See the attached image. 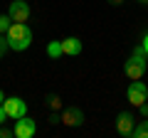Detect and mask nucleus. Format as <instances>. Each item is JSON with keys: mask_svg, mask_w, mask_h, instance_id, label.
<instances>
[{"mask_svg": "<svg viewBox=\"0 0 148 138\" xmlns=\"http://www.w3.org/2000/svg\"><path fill=\"white\" fill-rule=\"evenodd\" d=\"M8 42H10V49H15V52H25L27 47L32 44V27L27 25V22H12L10 30L5 32Z\"/></svg>", "mask_w": 148, "mask_h": 138, "instance_id": "nucleus-1", "label": "nucleus"}, {"mask_svg": "<svg viewBox=\"0 0 148 138\" xmlns=\"http://www.w3.org/2000/svg\"><path fill=\"white\" fill-rule=\"evenodd\" d=\"M146 69H148V54H146V49L138 44V47H133V54L128 57V62L123 64V74L133 81V79H141V77L146 74Z\"/></svg>", "mask_w": 148, "mask_h": 138, "instance_id": "nucleus-2", "label": "nucleus"}, {"mask_svg": "<svg viewBox=\"0 0 148 138\" xmlns=\"http://www.w3.org/2000/svg\"><path fill=\"white\" fill-rule=\"evenodd\" d=\"M126 99L133 106H141L143 101H148V86L143 84L141 79H133L131 84H128V89H126Z\"/></svg>", "mask_w": 148, "mask_h": 138, "instance_id": "nucleus-3", "label": "nucleus"}, {"mask_svg": "<svg viewBox=\"0 0 148 138\" xmlns=\"http://www.w3.org/2000/svg\"><path fill=\"white\" fill-rule=\"evenodd\" d=\"M59 123H64V126H69V128H79L82 123H84V111H82L79 106L62 109V113H59Z\"/></svg>", "mask_w": 148, "mask_h": 138, "instance_id": "nucleus-4", "label": "nucleus"}, {"mask_svg": "<svg viewBox=\"0 0 148 138\" xmlns=\"http://www.w3.org/2000/svg\"><path fill=\"white\" fill-rule=\"evenodd\" d=\"M30 3L27 0H12L10 8H8V15H10L12 22H27L30 20Z\"/></svg>", "mask_w": 148, "mask_h": 138, "instance_id": "nucleus-5", "label": "nucleus"}, {"mask_svg": "<svg viewBox=\"0 0 148 138\" xmlns=\"http://www.w3.org/2000/svg\"><path fill=\"white\" fill-rule=\"evenodd\" d=\"M3 109H5L8 118H15V121L27 113V104L20 99V96H10V99H5V101H3Z\"/></svg>", "mask_w": 148, "mask_h": 138, "instance_id": "nucleus-6", "label": "nucleus"}, {"mask_svg": "<svg viewBox=\"0 0 148 138\" xmlns=\"http://www.w3.org/2000/svg\"><path fill=\"white\" fill-rule=\"evenodd\" d=\"M133 128H136V123H133V113L121 111L116 116V133L121 138H133Z\"/></svg>", "mask_w": 148, "mask_h": 138, "instance_id": "nucleus-7", "label": "nucleus"}, {"mask_svg": "<svg viewBox=\"0 0 148 138\" xmlns=\"http://www.w3.org/2000/svg\"><path fill=\"white\" fill-rule=\"evenodd\" d=\"M15 138H32L37 133V123H35V118H27V116H22V118H17L15 121Z\"/></svg>", "mask_w": 148, "mask_h": 138, "instance_id": "nucleus-8", "label": "nucleus"}, {"mask_svg": "<svg viewBox=\"0 0 148 138\" xmlns=\"http://www.w3.org/2000/svg\"><path fill=\"white\" fill-rule=\"evenodd\" d=\"M62 54L64 57H77V54H82V40L79 37L62 40Z\"/></svg>", "mask_w": 148, "mask_h": 138, "instance_id": "nucleus-9", "label": "nucleus"}, {"mask_svg": "<svg viewBox=\"0 0 148 138\" xmlns=\"http://www.w3.org/2000/svg\"><path fill=\"white\" fill-rule=\"evenodd\" d=\"M47 57H52V59L64 57V54H62V40H54V42L47 44Z\"/></svg>", "mask_w": 148, "mask_h": 138, "instance_id": "nucleus-10", "label": "nucleus"}, {"mask_svg": "<svg viewBox=\"0 0 148 138\" xmlns=\"http://www.w3.org/2000/svg\"><path fill=\"white\" fill-rule=\"evenodd\" d=\"M45 104H47L52 111H62V99H59L57 94H47L45 96Z\"/></svg>", "mask_w": 148, "mask_h": 138, "instance_id": "nucleus-11", "label": "nucleus"}, {"mask_svg": "<svg viewBox=\"0 0 148 138\" xmlns=\"http://www.w3.org/2000/svg\"><path fill=\"white\" fill-rule=\"evenodd\" d=\"M133 138H148V118L141 123H136V128H133Z\"/></svg>", "mask_w": 148, "mask_h": 138, "instance_id": "nucleus-12", "label": "nucleus"}, {"mask_svg": "<svg viewBox=\"0 0 148 138\" xmlns=\"http://www.w3.org/2000/svg\"><path fill=\"white\" fill-rule=\"evenodd\" d=\"M10 25H12L10 15H0V32H3V35H5V32L10 30Z\"/></svg>", "mask_w": 148, "mask_h": 138, "instance_id": "nucleus-13", "label": "nucleus"}, {"mask_svg": "<svg viewBox=\"0 0 148 138\" xmlns=\"http://www.w3.org/2000/svg\"><path fill=\"white\" fill-rule=\"evenodd\" d=\"M0 138H15V131H12V128L0 126Z\"/></svg>", "mask_w": 148, "mask_h": 138, "instance_id": "nucleus-14", "label": "nucleus"}, {"mask_svg": "<svg viewBox=\"0 0 148 138\" xmlns=\"http://www.w3.org/2000/svg\"><path fill=\"white\" fill-rule=\"evenodd\" d=\"M47 121L52 123V126H54V123H59V111H52V113H49V118H47Z\"/></svg>", "mask_w": 148, "mask_h": 138, "instance_id": "nucleus-15", "label": "nucleus"}, {"mask_svg": "<svg viewBox=\"0 0 148 138\" xmlns=\"http://www.w3.org/2000/svg\"><path fill=\"white\" fill-rule=\"evenodd\" d=\"M138 109H141V116H143V118H148V104H146V101H143Z\"/></svg>", "mask_w": 148, "mask_h": 138, "instance_id": "nucleus-16", "label": "nucleus"}, {"mask_svg": "<svg viewBox=\"0 0 148 138\" xmlns=\"http://www.w3.org/2000/svg\"><path fill=\"white\" fill-rule=\"evenodd\" d=\"M5 121H8V113H5V109L0 106V126H3V123H5Z\"/></svg>", "mask_w": 148, "mask_h": 138, "instance_id": "nucleus-17", "label": "nucleus"}, {"mask_svg": "<svg viewBox=\"0 0 148 138\" xmlns=\"http://www.w3.org/2000/svg\"><path fill=\"white\" fill-rule=\"evenodd\" d=\"M141 47H143V49H146V52H148V32H146V35H143V40H141Z\"/></svg>", "mask_w": 148, "mask_h": 138, "instance_id": "nucleus-18", "label": "nucleus"}, {"mask_svg": "<svg viewBox=\"0 0 148 138\" xmlns=\"http://www.w3.org/2000/svg\"><path fill=\"white\" fill-rule=\"evenodd\" d=\"M111 5H123V3H126V0H109Z\"/></svg>", "mask_w": 148, "mask_h": 138, "instance_id": "nucleus-19", "label": "nucleus"}, {"mask_svg": "<svg viewBox=\"0 0 148 138\" xmlns=\"http://www.w3.org/2000/svg\"><path fill=\"white\" fill-rule=\"evenodd\" d=\"M3 101H5V94H3V89H0V106H3Z\"/></svg>", "mask_w": 148, "mask_h": 138, "instance_id": "nucleus-20", "label": "nucleus"}, {"mask_svg": "<svg viewBox=\"0 0 148 138\" xmlns=\"http://www.w3.org/2000/svg\"><path fill=\"white\" fill-rule=\"evenodd\" d=\"M138 3H141V5H148V0H138Z\"/></svg>", "mask_w": 148, "mask_h": 138, "instance_id": "nucleus-21", "label": "nucleus"}, {"mask_svg": "<svg viewBox=\"0 0 148 138\" xmlns=\"http://www.w3.org/2000/svg\"><path fill=\"white\" fill-rule=\"evenodd\" d=\"M3 54H5V52H3V49H0V59H3Z\"/></svg>", "mask_w": 148, "mask_h": 138, "instance_id": "nucleus-22", "label": "nucleus"}]
</instances>
